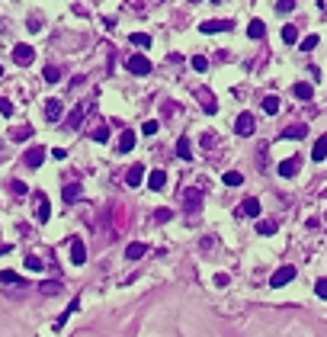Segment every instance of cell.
Wrapping results in <instances>:
<instances>
[{"mask_svg": "<svg viewBox=\"0 0 327 337\" xmlns=\"http://www.w3.org/2000/svg\"><path fill=\"white\" fill-rule=\"evenodd\" d=\"M183 209H186V212H199L202 209V190L199 186H189V190L183 193Z\"/></svg>", "mask_w": 327, "mask_h": 337, "instance_id": "6da1fadb", "label": "cell"}, {"mask_svg": "<svg viewBox=\"0 0 327 337\" xmlns=\"http://www.w3.org/2000/svg\"><path fill=\"white\" fill-rule=\"evenodd\" d=\"M125 67H128V71L135 74V77H145V74L151 71V61H148L145 55H132V58L125 61Z\"/></svg>", "mask_w": 327, "mask_h": 337, "instance_id": "7a4b0ae2", "label": "cell"}, {"mask_svg": "<svg viewBox=\"0 0 327 337\" xmlns=\"http://www.w3.org/2000/svg\"><path fill=\"white\" fill-rule=\"evenodd\" d=\"M206 36H215V32H228V29H234V19H209V23H202L199 26Z\"/></svg>", "mask_w": 327, "mask_h": 337, "instance_id": "3957f363", "label": "cell"}, {"mask_svg": "<svg viewBox=\"0 0 327 337\" xmlns=\"http://www.w3.org/2000/svg\"><path fill=\"white\" fill-rule=\"evenodd\" d=\"M295 280V267H282V270H276V273L270 276V286L272 289H282L285 282H292Z\"/></svg>", "mask_w": 327, "mask_h": 337, "instance_id": "277c9868", "label": "cell"}, {"mask_svg": "<svg viewBox=\"0 0 327 337\" xmlns=\"http://www.w3.org/2000/svg\"><path fill=\"white\" fill-rule=\"evenodd\" d=\"M26 167H29V170H36V167H42V161H45V148L42 145H32L29 151H26Z\"/></svg>", "mask_w": 327, "mask_h": 337, "instance_id": "5b68a950", "label": "cell"}, {"mask_svg": "<svg viewBox=\"0 0 327 337\" xmlns=\"http://www.w3.org/2000/svg\"><path fill=\"white\" fill-rule=\"evenodd\" d=\"M254 129H257V119L250 116V112H241L237 122H234V132L237 135H254Z\"/></svg>", "mask_w": 327, "mask_h": 337, "instance_id": "8992f818", "label": "cell"}, {"mask_svg": "<svg viewBox=\"0 0 327 337\" xmlns=\"http://www.w3.org/2000/svg\"><path fill=\"white\" fill-rule=\"evenodd\" d=\"M32 58H36V49H32V45H16V49H13V61L16 64H32Z\"/></svg>", "mask_w": 327, "mask_h": 337, "instance_id": "52a82bcc", "label": "cell"}, {"mask_svg": "<svg viewBox=\"0 0 327 337\" xmlns=\"http://www.w3.org/2000/svg\"><path fill=\"white\" fill-rule=\"evenodd\" d=\"M49 219H52V202L42 193H36V222H49Z\"/></svg>", "mask_w": 327, "mask_h": 337, "instance_id": "ba28073f", "label": "cell"}, {"mask_svg": "<svg viewBox=\"0 0 327 337\" xmlns=\"http://www.w3.org/2000/svg\"><path fill=\"white\" fill-rule=\"evenodd\" d=\"M237 215H254V219H257V215H260V199L247 196V199L241 202V209H237Z\"/></svg>", "mask_w": 327, "mask_h": 337, "instance_id": "9c48e42d", "label": "cell"}, {"mask_svg": "<svg viewBox=\"0 0 327 337\" xmlns=\"http://www.w3.org/2000/svg\"><path fill=\"white\" fill-rule=\"evenodd\" d=\"M115 148H119V154H128V151L135 148V132H132V129H125V132L119 135V145H115Z\"/></svg>", "mask_w": 327, "mask_h": 337, "instance_id": "30bf717a", "label": "cell"}, {"mask_svg": "<svg viewBox=\"0 0 327 337\" xmlns=\"http://www.w3.org/2000/svg\"><path fill=\"white\" fill-rule=\"evenodd\" d=\"M141 180H145V167H141V164L128 167V173H125V183H128V186H138Z\"/></svg>", "mask_w": 327, "mask_h": 337, "instance_id": "8fae6325", "label": "cell"}, {"mask_svg": "<svg viewBox=\"0 0 327 337\" xmlns=\"http://www.w3.org/2000/svg\"><path fill=\"white\" fill-rule=\"evenodd\" d=\"M71 260H74V264H87V247L84 244H80V241H71Z\"/></svg>", "mask_w": 327, "mask_h": 337, "instance_id": "7c38bea8", "label": "cell"}, {"mask_svg": "<svg viewBox=\"0 0 327 337\" xmlns=\"http://www.w3.org/2000/svg\"><path fill=\"white\" fill-rule=\"evenodd\" d=\"M324 158H327V135H321L311 148V161H324Z\"/></svg>", "mask_w": 327, "mask_h": 337, "instance_id": "4fadbf2b", "label": "cell"}, {"mask_svg": "<svg viewBox=\"0 0 327 337\" xmlns=\"http://www.w3.org/2000/svg\"><path fill=\"white\" fill-rule=\"evenodd\" d=\"M145 251H148V244H141V241H132V244L125 247V257H128V260H138V257H145Z\"/></svg>", "mask_w": 327, "mask_h": 337, "instance_id": "5bb4252c", "label": "cell"}, {"mask_svg": "<svg viewBox=\"0 0 327 337\" xmlns=\"http://www.w3.org/2000/svg\"><path fill=\"white\" fill-rule=\"evenodd\" d=\"M279 173H282V177H295L298 173V158H285L282 164H279Z\"/></svg>", "mask_w": 327, "mask_h": 337, "instance_id": "9a60e30c", "label": "cell"}, {"mask_svg": "<svg viewBox=\"0 0 327 337\" xmlns=\"http://www.w3.org/2000/svg\"><path fill=\"white\" fill-rule=\"evenodd\" d=\"M61 112H64V106H61V100H49V103H45V116L52 119H61Z\"/></svg>", "mask_w": 327, "mask_h": 337, "instance_id": "2e32d148", "label": "cell"}, {"mask_svg": "<svg viewBox=\"0 0 327 337\" xmlns=\"http://www.w3.org/2000/svg\"><path fill=\"white\" fill-rule=\"evenodd\" d=\"M308 135V125H289V129H282V138H305Z\"/></svg>", "mask_w": 327, "mask_h": 337, "instance_id": "e0dca14e", "label": "cell"}, {"mask_svg": "<svg viewBox=\"0 0 327 337\" xmlns=\"http://www.w3.org/2000/svg\"><path fill=\"white\" fill-rule=\"evenodd\" d=\"M164 183H167V173H164V170H151L148 186H151V190H164Z\"/></svg>", "mask_w": 327, "mask_h": 337, "instance_id": "ac0fdd59", "label": "cell"}, {"mask_svg": "<svg viewBox=\"0 0 327 337\" xmlns=\"http://www.w3.org/2000/svg\"><path fill=\"white\" fill-rule=\"evenodd\" d=\"M0 282H10V286H23V276L19 273H13V270H0Z\"/></svg>", "mask_w": 327, "mask_h": 337, "instance_id": "d6986e66", "label": "cell"}, {"mask_svg": "<svg viewBox=\"0 0 327 337\" xmlns=\"http://www.w3.org/2000/svg\"><path fill=\"white\" fill-rule=\"evenodd\" d=\"M292 93H295L298 100H311V97H315V87H311V84H295V87H292Z\"/></svg>", "mask_w": 327, "mask_h": 337, "instance_id": "ffe728a7", "label": "cell"}, {"mask_svg": "<svg viewBox=\"0 0 327 337\" xmlns=\"http://www.w3.org/2000/svg\"><path fill=\"white\" fill-rule=\"evenodd\" d=\"M199 103L206 106L209 112H215L218 110V103H215V97H212V90H199Z\"/></svg>", "mask_w": 327, "mask_h": 337, "instance_id": "44dd1931", "label": "cell"}, {"mask_svg": "<svg viewBox=\"0 0 327 337\" xmlns=\"http://www.w3.org/2000/svg\"><path fill=\"white\" fill-rule=\"evenodd\" d=\"M10 138H13V141H26V138H32V125H16V129L10 132Z\"/></svg>", "mask_w": 327, "mask_h": 337, "instance_id": "7402d4cb", "label": "cell"}, {"mask_svg": "<svg viewBox=\"0 0 327 337\" xmlns=\"http://www.w3.org/2000/svg\"><path fill=\"white\" fill-rule=\"evenodd\" d=\"M128 42H132L135 49H148V45H151V36H145V32H132Z\"/></svg>", "mask_w": 327, "mask_h": 337, "instance_id": "603a6c76", "label": "cell"}, {"mask_svg": "<svg viewBox=\"0 0 327 337\" xmlns=\"http://www.w3.org/2000/svg\"><path fill=\"white\" fill-rule=\"evenodd\" d=\"M74 312H77V302H71V305H67V308H64V315H61V318H58V321H54V325H52V331H61V328H64V321H67V318H71V315H74Z\"/></svg>", "mask_w": 327, "mask_h": 337, "instance_id": "cb8c5ba5", "label": "cell"}, {"mask_svg": "<svg viewBox=\"0 0 327 337\" xmlns=\"http://www.w3.org/2000/svg\"><path fill=\"white\" fill-rule=\"evenodd\" d=\"M247 36H250V39H263V36H267V26H263L260 19H254V23L247 26Z\"/></svg>", "mask_w": 327, "mask_h": 337, "instance_id": "d4e9b609", "label": "cell"}, {"mask_svg": "<svg viewBox=\"0 0 327 337\" xmlns=\"http://www.w3.org/2000/svg\"><path fill=\"white\" fill-rule=\"evenodd\" d=\"M257 231H260V234H276L279 225H276L272 219H267V222H257Z\"/></svg>", "mask_w": 327, "mask_h": 337, "instance_id": "484cf974", "label": "cell"}, {"mask_svg": "<svg viewBox=\"0 0 327 337\" xmlns=\"http://www.w3.org/2000/svg\"><path fill=\"white\" fill-rule=\"evenodd\" d=\"M263 112H267V116H276V112H279V97H267V100H263Z\"/></svg>", "mask_w": 327, "mask_h": 337, "instance_id": "4316f807", "label": "cell"}, {"mask_svg": "<svg viewBox=\"0 0 327 337\" xmlns=\"http://www.w3.org/2000/svg\"><path fill=\"white\" fill-rule=\"evenodd\" d=\"M176 154H180L183 161H189V158H193V148H189V141H186V138H180V141H176Z\"/></svg>", "mask_w": 327, "mask_h": 337, "instance_id": "83f0119b", "label": "cell"}, {"mask_svg": "<svg viewBox=\"0 0 327 337\" xmlns=\"http://www.w3.org/2000/svg\"><path fill=\"white\" fill-rule=\"evenodd\" d=\"M42 77L49 80V84H58V80H61V67H52V64H49V67L42 71Z\"/></svg>", "mask_w": 327, "mask_h": 337, "instance_id": "f1b7e54d", "label": "cell"}, {"mask_svg": "<svg viewBox=\"0 0 327 337\" xmlns=\"http://www.w3.org/2000/svg\"><path fill=\"white\" fill-rule=\"evenodd\" d=\"M39 292H42V295H58V292H61V282H42V286H39Z\"/></svg>", "mask_w": 327, "mask_h": 337, "instance_id": "f546056e", "label": "cell"}, {"mask_svg": "<svg viewBox=\"0 0 327 337\" xmlns=\"http://www.w3.org/2000/svg\"><path fill=\"white\" fill-rule=\"evenodd\" d=\"M224 183H228V186H241V183H244V177H241L237 170H228V173H224Z\"/></svg>", "mask_w": 327, "mask_h": 337, "instance_id": "4dcf8cb0", "label": "cell"}, {"mask_svg": "<svg viewBox=\"0 0 327 337\" xmlns=\"http://www.w3.org/2000/svg\"><path fill=\"white\" fill-rule=\"evenodd\" d=\"M80 122H84V106H77V110L71 112V122H67V125H71V129H77Z\"/></svg>", "mask_w": 327, "mask_h": 337, "instance_id": "1f68e13d", "label": "cell"}, {"mask_svg": "<svg viewBox=\"0 0 327 337\" xmlns=\"http://www.w3.org/2000/svg\"><path fill=\"white\" fill-rule=\"evenodd\" d=\"M77 196H80V186L67 183V186H64V199H67V202H74V199H77Z\"/></svg>", "mask_w": 327, "mask_h": 337, "instance_id": "d6a6232c", "label": "cell"}, {"mask_svg": "<svg viewBox=\"0 0 327 337\" xmlns=\"http://www.w3.org/2000/svg\"><path fill=\"white\" fill-rule=\"evenodd\" d=\"M282 39H285V42H295V39H298V29H295V26H282Z\"/></svg>", "mask_w": 327, "mask_h": 337, "instance_id": "836d02e7", "label": "cell"}, {"mask_svg": "<svg viewBox=\"0 0 327 337\" xmlns=\"http://www.w3.org/2000/svg\"><path fill=\"white\" fill-rule=\"evenodd\" d=\"M109 138V125H100V129H93V141H106Z\"/></svg>", "mask_w": 327, "mask_h": 337, "instance_id": "e575fe53", "label": "cell"}, {"mask_svg": "<svg viewBox=\"0 0 327 337\" xmlns=\"http://www.w3.org/2000/svg\"><path fill=\"white\" fill-rule=\"evenodd\" d=\"M276 10H279V13H292V10H295V0H279Z\"/></svg>", "mask_w": 327, "mask_h": 337, "instance_id": "d590c367", "label": "cell"}, {"mask_svg": "<svg viewBox=\"0 0 327 337\" xmlns=\"http://www.w3.org/2000/svg\"><path fill=\"white\" fill-rule=\"evenodd\" d=\"M0 112H3V116H13V100L0 97Z\"/></svg>", "mask_w": 327, "mask_h": 337, "instance_id": "8d00e7d4", "label": "cell"}, {"mask_svg": "<svg viewBox=\"0 0 327 337\" xmlns=\"http://www.w3.org/2000/svg\"><path fill=\"white\" fill-rule=\"evenodd\" d=\"M298 45H302L305 52H311V49H315V45H318V36H305V39H302V42H298Z\"/></svg>", "mask_w": 327, "mask_h": 337, "instance_id": "74e56055", "label": "cell"}, {"mask_svg": "<svg viewBox=\"0 0 327 337\" xmlns=\"http://www.w3.org/2000/svg\"><path fill=\"white\" fill-rule=\"evenodd\" d=\"M170 219H173L170 209H158V212H154V222H170Z\"/></svg>", "mask_w": 327, "mask_h": 337, "instance_id": "f35d334b", "label": "cell"}, {"mask_svg": "<svg viewBox=\"0 0 327 337\" xmlns=\"http://www.w3.org/2000/svg\"><path fill=\"white\" fill-rule=\"evenodd\" d=\"M315 292H318V299H327V280H318L315 282Z\"/></svg>", "mask_w": 327, "mask_h": 337, "instance_id": "ab89813d", "label": "cell"}, {"mask_svg": "<svg viewBox=\"0 0 327 337\" xmlns=\"http://www.w3.org/2000/svg\"><path fill=\"white\" fill-rule=\"evenodd\" d=\"M26 267L29 270H42V260H39L36 254H29V257H26Z\"/></svg>", "mask_w": 327, "mask_h": 337, "instance_id": "60d3db41", "label": "cell"}, {"mask_svg": "<svg viewBox=\"0 0 327 337\" xmlns=\"http://www.w3.org/2000/svg\"><path fill=\"white\" fill-rule=\"evenodd\" d=\"M26 26H29L32 32H39V29H42V19H39V16H29V19H26Z\"/></svg>", "mask_w": 327, "mask_h": 337, "instance_id": "b9f144b4", "label": "cell"}, {"mask_svg": "<svg viewBox=\"0 0 327 337\" xmlns=\"http://www.w3.org/2000/svg\"><path fill=\"white\" fill-rule=\"evenodd\" d=\"M141 132H145V135H154V132H158V119H148V122H145V129H141Z\"/></svg>", "mask_w": 327, "mask_h": 337, "instance_id": "7bdbcfd3", "label": "cell"}, {"mask_svg": "<svg viewBox=\"0 0 327 337\" xmlns=\"http://www.w3.org/2000/svg\"><path fill=\"white\" fill-rule=\"evenodd\" d=\"M193 67H196V71H206V67H209V61H206L202 55H196V58H193Z\"/></svg>", "mask_w": 327, "mask_h": 337, "instance_id": "ee69618b", "label": "cell"}, {"mask_svg": "<svg viewBox=\"0 0 327 337\" xmlns=\"http://www.w3.org/2000/svg\"><path fill=\"white\" fill-rule=\"evenodd\" d=\"M10 190H13V193H19V196H26V186L19 183V180H13V183H10Z\"/></svg>", "mask_w": 327, "mask_h": 337, "instance_id": "f6af8a7d", "label": "cell"}, {"mask_svg": "<svg viewBox=\"0 0 327 337\" xmlns=\"http://www.w3.org/2000/svg\"><path fill=\"white\" fill-rule=\"evenodd\" d=\"M6 251H10V247H3V244H0V254H6Z\"/></svg>", "mask_w": 327, "mask_h": 337, "instance_id": "bcb514c9", "label": "cell"}, {"mask_svg": "<svg viewBox=\"0 0 327 337\" xmlns=\"http://www.w3.org/2000/svg\"><path fill=\"white\" fill-rule=\"evenodd\" d=\"M193 3H202V0H193Z\"/></svg>", "mask_w": 327, "mask_h": 337, "instance_id": "7dc6e473", "label": "cell"}, {"mask_svg": "<svg viewBox=\"0 0 327 337\" xmlns=\"http://www.w3.org/2000/svg\"><path fill=\"white\" fill-rule=\"evenodd\" d=\"M215 3H224V0H215Z\"/></svg>", "mask_w": 327, "mask_h": 337, "instance_id": "c3c4849f", "label": "cell"}, {"mask_svg": "<svg viewBox=\"0 0 327 337\" xmlns=\"http://www.w3.org/2000/svg\"><path fill=\"white\" fill-rule=\"evenodd\" d=\"M0 74H3V67H0Z\"/></svg>", "mask_w": 327, "mask_h": 337, "instance_id": "681fc988", "label": "cell"}]
</instances>
